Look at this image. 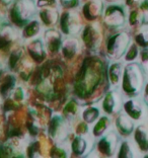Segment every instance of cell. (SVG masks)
Returning <instances> with one entry per match:
<instances>
[{
  "mask_svg": "<svg viewBox=\"0 0 148 158\" xmlns=\"http://www.w3.org/2000/svg\"><path fill=\"white\" fill-rule=\"evenodd\" d=\"M145 157H148V154H147V155H145Z\"/></svg>",
  "mask_w": 148,
  "mask_h": 158,
  "instance_id": "39",
  "label": "cell"
},
{
  "mask_svg": "<svg viewBox=\"0 0 148 158\" xmlns=\"http://www.w3.org/2000/svg\"><path fill=\"white\" fill-rule=\"evenodd\" d=\"M104 8V0H85L81 5L80 14L87 23L96 21L103 15Z\"/></svg>",
  "mask_w": 148,
  "mask_h": 158,
  "instance_id": "16",
  "label": "cell"
},
{
  "mask_svg": "<svg viewBox=\"0 0 148 158\" xmlns=\"http://www.w3.org/2000/svg\"><path fill=\"white\" fill-rule=\"evenodd\" d=\"M131 44V38L125 31H117L111 35L106 42V55L110 60H120L124 57L128 47Z\"/></svg>",
  "mask_w": 148,
  "mask_h": 158,
  "instance_id": "5",
  "label": "cell"
},
{
  "mask_svg": "<svg viewBox=\"0 0 148 158\" xmlns=\"http://www.w3.org/2000/svg\"><path fill=\"white\" fill-rule=\"evenodd\" d=\"M128 23L130 27H134L138 26H142V14L139 7L132 8L128 14Z\"/></svg>",
  "mask_w": 148,
  "mask_h": 158,
  "instance_id": "29",
  "label": "cell"
},
{
  "mask_svg": "<svg viewBox=\"0 0 148 158\" xmlns=\"http://www.w3.org/2000/svg\"><path fill=\"white\" fill-rule=\"evenodd\" d=\"M37 9L43 8H56L59 9V0H35Z\"/></svg>",
  "mask_w": 148,
  "mask_h": 158,
  "instance_id": "31",
  "label": "cell"
},
{
  "mask_svg": "<svg viewBox=\"0 0 148 158\" xmlns=\"http://www.w3.org/2000/svg\"><path fill=\"white\" fill-rule=\"evenodd\" d=\"M125 64L119 60H112L107 67V80L111 88H118L121 86Z\"/></svg>",
  "mask_w": 148,
  "mask_h": 158,
  "instance_id": "18",
  "label": "cell"
},
{
  "mask_svg": "<svg viewBox=\"0 0 148 158\" xmlns=\"http://www.w3.org/2000/svg\"><path fill=\"white\" fill-rule=\"evenodd\" d=\"M144 106L145 103L136 98H129L123 102V112L126 113L133 121H140L144 116Z\"/></svg>",
  "mask_w": 148,
  "mask_h": 158,
  "instance_id": "20",
  "label": "cell"
},
{
  "mask_svg": "<svg viewBox=\"0 0 148 158\" xmlns=\"http://www.w3.org/2000/svg\"><path fill=\"white\" fill-rule=\"evenodd\" d=\"M143 102L146 106H148V82H146L143 87Z\"/></svg>",
  "mask_w": 148,
  "mask_h": 158,
  "instance_id": "36",
  "label": "cell"
},
{
  "mask_svg": "<svg viewBox=\"0 0 148 158\" xmlns=\"http://www.w3.org/2000/svg\"><path fill=\"white\" fill-rule=\"evenodd\" d=\"M37 16L35 0H13L9 5L7 19L19 30Z\"/></svg>",
  "mask_w": 148,
  "mask_h": 158,
  "instance_id": "3",
  "label": "cell"
},
{
  "mask_svg": "<svg viewBox=\"0 0 148 158\" xmlns=\"http://www.w3.org/2000/svg\"><path fill=\"white\" fill-rule=\"evenodd\" d=\"M134 140L140 151L148 152V128L145 125H139L135 128Z\"/></svg>",
  "mask_w": 148,
  "mask_h": 158,
  "instance_id": "24",
  "label": "cell"
},
{
  "mask_svg": "<svg viewBox=\"0 0 148 158\" xmlns=\"http://www.w3.org/2000/svg\"><path fill=\"white\" fill-rule=\"evenodd\" d=\"M49 138L53 140L54 143L67 141L73 132V127L65 120L62 114H54L49 118L48 127H47Z\"/></svg>",
  "mask_w": 148,
  "mask_h": 158,
  "instance_id": "8",
  "label": "cell"
},
{
  "mask_svg": "<svg viewBox=\"0 0 148 158\" xmlns=\"http://www.w3.org/2000/svg\"><path fill=\"white\" fill-rule=\"evenodd\" d=\"M82 107L83 106H81L80 100L75 99V98H70L69 100H67L66 103L64 105L61 114H62L65 120H66L72 127H74V125L76 124L78 121H80Z\"/></svg>",
  "mask_w": 148,
  "mask_h": 158,
  "instance_id": "17",
  "label": "cell"
},
{
  "mask_svg": "<svg viewBox=\"0 0 148 158\" xmlns=\"http://www.w3.org/2000/svg\"><path fill=\"white\" fill-rule=\"evenodd\" d=\"M135 43L140 48H148V24H143L135 35Z\"/></svg>",
  "mask_w": 148,
  "mask_h": 158,
  "instance_id": "27",
  "label": "cell"
},
{
  "mask_svg": "<svg viewBox=\"0 0 148 158\" xmlns=\"http://www.w3.org/2000/svg\"><path fill=\"white\" fill-rule=\"evenodd\" d=\"M59 9L56 8H43L37 9V17L41 21L43 27L46 28L54 27L59 20Z\"/></svg>",
  "mask_w": 148,
  "mask_h": 158,
  "instance_id": "22",
  "label": "cell"
},
{
  "mask_svg": "<svg viewBox=\"0 0 148 158\" xmlns=\"http://www.w3.org/2000/svg\"><path fill=\"white\" fill-rule=\"evenodd\" d=\"M80 41L83 48L91 54H96L103 44V28L99 21H89L84 24L80 31Z\"/></svg>",
  "mask_w": 148,
  "mask_h": 158,
  "instance_id": "4",
  "label": "cell"
},
{
  "mask_svg": "<svg viewBox=\"0 0 148 158\" xmlns=\"http://www.w3.org/2000/svg\"><path fill=\"white\" fill-rule=\"evenodd\" d=\"M13 0H0V3H1L2 5H7L9 6L10 4L12 3Z\"/></svg>",
  "mask_w": 148,
  "mask_h": 158,
  "instance_id": "37",
  "label": "cell"
},
{
  "mask_svg": "<svg viewBox=\"0 0 148 158\" xmlns=\"http://www.w3.org/2000/svg\"><path fill=\"white\" fill-rule=\"evenodd\" d=\"M107 78V68L104 61L96 54H92L80 65L73 85V91L77 98L86 100L95 95L97 88Z\"/></svg>",
  "mask_w": 148,
  "mask_h": 158,
  "instance_id": "1",
  "label": "cell"
},
{
  "mask_svg": "<svg viewBox=\"0 0 148 158\" xmlns=\"http://www.w3.org/2000/svg\"><path fill=\"white\" fill-rule=\"evenodd\" d=\"M145 73L137 62H130L125 65L121 82L122 92L127 98H137L144 87Z\"/></svg>",
  "mask_w": 148,
  "mask_h": 158,
  "instance_id": "2",
  "label": "cell"
},
{
  "mask_svg": "<svg viewBox=\"0 0 148 158\" xmlns=\"http://www.w3.org/2000/svg\"><path fill=\"white\" fill-rule=\"evenodd\" d=\"M139 46L136 43H131L124 55V61L127 63L135 62L139 57Z\"/></svg>",
  "mask_w": 148,
  "mask_h": 158,
  "instance_id": "30",
  "label": "cell"
},
{
  "mask_svg": "<svg viewBox=\"0 0 148 158\" xmlns=\"http://www.w3.org/2000/svg\"><path fill=\"white\" fill-rule=\"evenodd\" d=\"M26 51L28 57L35 62V64L44 63L49 55L43 38L41 37L26 42Z\"/></svg>",
  "mask_w": 148,
  "mask_h": 158,
  "instance_id": "14",
  "label": "cell"
},
{
  "mask_svg": "<svg viewBox=\"0 0 148 158\" xmlns=\"http://www.w3.org/2000/svg\"><path fill=\"white\" fill-rule=\"evenodd\" d=\"M143 0H125V5L127 8H135V7L139 6Z\"/></svg>",
  "mask_w": 148,
  "mask_h": 158,
  "instance_id": "35",
  "label": "cell"
},
{
  "mask_svg": "<svg viewBox=\"0 0 148 158\" xmlns=\"http://www.w3.org/2000/svg\"><path fill=\"white\" fill-rule=\"evenodd\" d=\"M100 117V107L95 105V102H91L89 105H86L82 107L80 120L91 126Z\"/></svg>",
  "mask_w": 148,
  "mask_h": 158,
  "instance_id": "25",
  "label": "cell"
},
{
  "mask_svg": "<svg viewBox=\"0 0 148 158\" xmlns=\"http://www.w3.org/2000/svg\"><path fill=\"white\" fill-rule=\"evenodd\" d=\"M115 130L118 132L120 137L128 138L134 133V121L127 114L121 110L117 114V117L115 118Z\"/></svg>",
  "mask_w": 148,
  "mask_h": 158,
  "instance_id": "19",
  "label": "cell"
},
{
  "mask_svg": "<svg viewBox=\"0 0 148 158\" xmlns=\"http://www.w3.org/2000/svg\"><path fill=\"white\" fill-rule=\"evenodd\" d=\"M27 96V93L26 87H24L23 85H16L9 98L12 100H14L17 105H20V103H23L26 102Z\"/></svg>",
  "mask_w": 148,
  "mask_h": 158,
  "instance_id": "28",
  "label": "cell"
},
{
  "mask_svg": "<svg viewBox=\"0 0 148 158\" xmlns=\"http://www.w3.org/2000/svg\"><path fill=\"white\" fill-rule=\"evenodd\" d=\"M6 70H8L7 64H6V60L3 59V57L1 56V54H0V82H1L3 77H4Z\"/></svg>",
  "mask_w": 148,
  "mask_h": 158,
  "instance_id": "34",
  "label": "cell"
},
{
  "mask_svg": "<svg viewBox=\"0 0 148 158\" xmlns=\"http://www.w3.org/2000/svg\"><path fill=\"white\" fill-rule=\"evenodd\" d=\"M123 99L118 88H111L104 94L100 100V110L104 114L113 116L122 110Z\"/></svg>",
  "mask_w": 148,
  "mask_h": 158,
  "instance_id": "11",
  "label": "cell"
},
{
  "mask_svg": "<svg viewBox=\"0 0 148 158\" xmlns=\"http://www.w3.org/2000/svg\"><path fill=\"white\" fill-rule=\"evenodd\" d=\"M104 2H108V3H113V2H117L118 0H104Z\"/></svg>",
  "mask_w": 148,
  "mask_h": 158,
  "instance_id": "38",
  "label": "cell"
},
{
  "mask_svg": "<svg viewBox=\"0 0 148 158\" xmlns=\"http://www.w3.org/2000/svg\"><path fill=\"white\" fill-rule=\"evenodd\" d=\"M20 39V30L12 23H5L0 27V51H5L7 48H15L17 40Z\"/></svg>",
  "mask_w": 148,
  "mask_h": 158,
  "instance_id": "13",
  "label": "cell"
},
{
  "mask_svg": "<svg viewBox=\"0 0 148 158\" xmlns=\"http://www.w3.org/2000/svg\"><path fill=\"white\" fill-rule=\"evenodd\" d=\"M45 27H43L38 17L36 16L35 19L28 21L23 28H20V40H23V42H27L31 40L40 38L41 35H43Z\"/></svg>",
  "mask_w": 148,
  "mask_h": 158,
  "instance_id": "21",
  "label": "cell"
},
{
  "mask_svg": "<svg viewBox=\"0 0 148 158\" xmlns=\"http://www.w3.org/2000/svg\"><path fill=\"white\" fill-rule=\"evenodd\" d=\"M139 9L142 14V26L143 24H148V0H143L140 3Z\"/></svg>",
  "mask_w": 148,
  "mask_h": 158,
  "instance_id": "33",
  "label": "cell"
},
{
  "mask_svg": "<svg viewBox=\"0 0 148 158\" xmlns=\"http://www.w3.org/2000/svg\"><path fill=\"white\" fill-rule=\"evenodd\" d=\"M82 48L83 46H82L80 39L76 38V35L65 37L60 49V54L62 56L63 61L67 63L73 62L81 54Z\"/></svg>",
  "mask_w": 148,
  "mask_h": 158,
  "instance_id": "12",
  "label": "cell"
},
{
  "mask_svg": "<svg viewBox=\"0 0 148 158\" xmlns=\"http://www.w3.org/2000/svg\"><path fill=\"white\" fill-rule=\"evenodd\" d=\"M58 26L59 31L65 37L79 35L84 26L80 11L76 9H64L60 13Z\"/></svg>",
  "mask_w": 148,
  "mask_h": 158,
  "instance_id": "6",
  "label": "cell"
},
{
  "mask_svg": "<svg viewBox=\"0 0 148 158\" xmlns=\"http://www.w3.org/2000/svg\"><path fill=\"white\" fill-rule=\"evenodd\" d=\"M119 143H120V135L114 129L109 131L97 139L95 145V150L99 156L112 157L116 155Z\"/></svg>",
  "mask_w": 148,
  "mask_h": 158,
  "instance_id": "9",
  "label": "cell"
},
{
  "mask_svg": "<svg viewBox=\"0 0 148 158\" xmlns=\"http://www.w3.org/2000/svg\"><path fill=\"white\" fill-rule=\"evenodd\" d=\"M112 129V118L108 114L100 116L97 120L90 126V134L95 139H99V137Z\"/></svg>",
  "mask_w": 148,
  "mask_h": 158,
  "instance_id": "23",
  "label": "cell"
},
{
  "mask_svg": "<svg viewBox=\"0 0 148 158\" xmlns=\"http://www.w3.org/2000/svg\"><path fill=\"white\" fill-rule=\"evenodd\" d=\"M103 21L108 27L118 30L125 26L128 21L127 6L113 2L104 6L103 12Z\"/></svg>",
  "mask_w": 148,
  "mask_h": 158,
  "instance_id": "7",
  "label": "cell"
},
{
  "mask_svg": "<svg viewBox=\"0 0 148 158\" xmlns=\"http://www.w3.org/2000/svg\"><path fill=\"white\" fill-rule=\"evenodd\" d=\"M62 33L54 27L46 28L43 33V41L49 55H57L60 53L61 46L63 43Z\"/></svg>",
  "mask_w": 148,
  "mask_h": 158,
  "instance_id": "15",
  "label": "cell"
},
{
  "mask_svg": "<svg viewBox=\"0 0 148 158\" xmlns=\"http://www.w3.org/2000/svg\"><path fill=\"white\" fill-rule=\"evenodd\" d=\"M119 158H129V157H134V149L131 144V142L129 140H122L119 143L116 155Z\"/></svg>",
  "mask_w": 148,
  "mask_h": 158,
  "instance_id": "26",
  "label": "cell"
},
{
  "mask_svg": "<svg viewBox=\"0 0 148 158\" xmlns=\"http://www.w3.org/2000/svg\"><path fill=\"white\" fill-rule=\"evenodd\" d=\"M140 66L145 75H148V48H142L139 53Z\"/></svg>",
  "mask_w": 148,
  "mask_h": 158,
  "instance_id": "32",
  "label": "cell"
},
{
  "mask_svg": "<svg viewBox=\"0 0 148 158\" xmlns=\"http://www.w3.org/2000/svg\"><path fill=\"white\" fill-rule=\"evenodd\" d=\"M95 138L90 133L86 134H74L70 142L71 154L75 156H88L95 149Z\"/></svg>",
  "mask_w": 148,
  "mask_h": 158,
  "instance_id": "10",
  "label": "cell"
}]
</instances>
